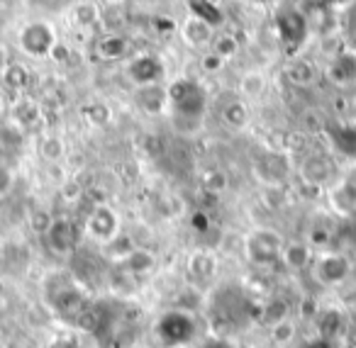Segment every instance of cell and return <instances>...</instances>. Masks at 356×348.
Instances as JSON below:
<instances>
[{
  "mask_svg": "<svg viewBox=\"0 0 356 348\" xmlns=\"http://www.w3.org/2000/svg\"><path fill=\"white\" fill-rule=\"evenodd\" d=\"M327 137L341 156H356V124H330Z\"/></svg>",
  "mask_w": 356,
  "mask_h": 348,
  "instance_id": "obj_18",
  "label": "cell"
},
{
  "mask_svg": "<svg viewBox=\"0 0 356 348\" xmlns=\"http://www.w3.org/2000/svg\"><path fill=\"white\" fill-rule=\"evenodd\" d=\"M286 78L291 81L298 88H307V85L315 83L317 78V66L307 59H293L286 69Z\"/></svg>",
  "mask_w": 356,
  "mask_h": 348,
  "instance_id": "obj_24",
  "label": "cell"
},
{
  "mask_svg": "<svg viewBox=\"0 0 356 348\" xmlns=\"http://www.w3.org/2000/svg\"><path fill=\"white\" fill-rule=\"evenodd\" d=\"M346 32L356 40V0L354 6H349V10H346Z\"/></svg>",
  "mask_w": 356,
  "mask_h": 348,
  "instance_id": "obj_41",
  "label": "cell"
},
{
  "mask_svg": "<svg viewBox=\"0 0 356 348\" xmlns=\"http://www.w3.org/2000/svg\"><path fill=\"white\" fill-rule=\"evenodd\" d=\"M200 188L210 195H222L225 190L229 188V178L222 168H210L200 176Z\"/></svg>",
  "mask_w": 356,
  "mask_h": 348,
  "instance_id": "obj_29",
  "label": "cell"
},
{
  "mask_svg": "<svg viewBox=\"0 0 356 348\" xmlns=\"http://www.w3.org/2000/svg\"><path fill=\"white\" fill-rule=\"evenodd\" d=\"M283 249H286V239L281 231L271 229V226H257L244 236V256L257 268L276 265L283 256Z\"/></svg>",
  "mask_w": 356,
  "mask_h": 348,
  "instance_id": "obj_5",
  "label": "cell"
},
{
  "mask_svg": "<svg viewBox=\"0 0 356 348\" xmlns=\"http://www.w3.org/2000/svg\"><path fill=\"white\" fill-rule=\"evenodd\" d=\"M186 270H188L191 280H195V283H210V280L218 275V258H215V254H210V251L198 249L191 254L188 263H186Z\"/></svg>",
  "mask_w": 356,
  "mask_h": 348,
  "instance_id": "obj_16",
  "label": "cell"
},
{
  "mask_svg": "<svg viewBox=\"0 0 356 348\" xmlns=\"http://www.w3.org/2000/svg\"><path fill=\"white\" fill-rule=\"evenodd\" d=\"M83 117H86V122L93 124V127H105V124L110 122V117H113V110L105 103H100V100H95V103H88L83 108Z\"/></svg>",
  "mask_w": 356,
  "mask_h": 348,
  "instance_id": "obj_32",
  "label": "cell"
},
{
  "mask_svg": "<svg viewBox=\"0 0 356 348\" xmlns=\"http://www.w3.org/2000/svg\"><path fill=\"white\" fill-rule=\"evenodd\" d=\"M51 56H54L56 61H66V59H69V49H66L64 44H56L54 51H51Z\"/></svg>",
  "mask_w": 356,
  "mask_h": 348,
  "instance_id": "obj_44",
  "label": "cell"
},
{
  "mask_svg": "<svg viewBox=\"0 0 356 348\" xmlns=\"http://www.w3.org/2000/svg\"><path fill=\"white\" fill-rule=\"evenodd\" d=\"M222 119L227 127L232 129H244L249 122V108L242 103V100H232V103L225 105L222 110Z\"/></svg>",
  "mask_w": 356,
  "mask_h": 348,
  "instance_id": "obj_30",
  "label": "cell"
},
{
  "mask_svg": "<svg viewBox=\"0 0 356 348\" xmlns=\"http://www.w3.org/2000/svg\"><path fill=\"white\" fill-rule=\"evenodd\" d=\"M191 224H193V229L205 231L210 226V219H208V215H205V212H195L193 219H191Z\"/></svg>",
  "mask_w": 356,
  "mask_h": 348,
  "instance_id": "obj_43",
  "label": "cell"
},
{
  "mask_svg": "<svg viewBox=\"0 0 356 348\" xmlns=\"http://www.w3.org/2000/svg\"><path fill=\"white\" fill-rule=\"evenodd\" d=\"M47 348H86V343L83 336L74 331V333H59V336H54Z\"/></svg>",
  "mask_w": 356,
  "mask_h": 348,
  "instance_id": "obj_35",
  "label": "cell"
},
{
  "mask_svg": "<svg viewBox=\"0 0 356 348\" xmlns=\"http://www.w3.org/2000/svg\"><path fill=\"white\" fill-rule=\"evenodd\" d=\"M79 239H81V226L76 224L69 217H59V219L51 222L49 231H47V244L54 254L59 256H69L79 249Z\"/></svg>",
  "mask_w": 356,
  "mask_h": 348,
  "instance_id": "obj_11",
  "label": "cell"
},
{
  "mask_svg": "<svg viewBox=\"0 0 356 348\" xmlns=\"http://www.w3.org/2000/svg\"><path fill=\"white\" fill-rule=\"evenodd\" d=\"M86 234L98 244H113L120 236V215L105 202L95 205L86 217Z\"/></svg>",
  "mask_w": 356,
  "mask_h": 348,
  "instance_id": "obj_9",
  "label": "cell"
},
{
  "mask_svg": "<svg viewBox=\"0 0 356 348\" xmlns=\"http://www.w3.org/2000/svg\"><path fill=\"white\" fill-rule=\"evenodd\" d=\"M64 154H66L64 139H59V137H44L40 142V156L44 158V161L56 163V161H61V158H64Z\"/></svg>",
  "mask_w": 356,
  "mask_h": 348,
  "instance_id": "obj_33",
  "label": "cell"
},
{
  "mask_svg": "<svg viewBox=\"0 0 356 348\" xmlns=\"http://www.w3.org/2000/svg\"><path fill=\"white\" fill-rule=\"evenodd\" d=\"M8 64H10V61H8V49L0 44V76H3V71L8 69Z\"/></svg>",
  "mask_w": 356,
  "mask_h": 348,
  "instance_id": "obj_45",
  "label": "cell"
},
{
  "mask_svg": "<svg viewBox=\"0 0 356 348\" xmlns=\"http://www.w3.org/2000/svg\"><path fill=\"white\" fill-rule=\"evenodd\" d=\"M312 258H315V254H312L310 246H307L305 241H296V244H286L281 263L286 265L288 270H293V273H300V270L310 268Z\"/></svg>",
  "mask_w": 356,
  "mask_h": 348,
  "instance_id": "obj_19",
  "label": "cell"
},
{
  "mask_svg": "<svg viewBox=\"0 0 356 348\" xmlns=\"http://www.w3.org/2000/svg\"><path fill=\"white\" fill-rule=\"evenodd\" d=\"M337 173V163L332 161L327 154H310L305 161L300 163L298 168V176L305 185H312V188H322L334 178Z\"/></svg>",
  "mask_w": 356,
  "mask_h": 348,
  "instance_id": "obj_13",
  "label": "cell"
},
{
  "mask_svg": "<svg viewBox=\"0 0 356 348\" xmlns=\"http://www.w3.org/2000/svg\"><path fill=\"white\" fill-rule=\"evenodd\" d=\"M222 64L225 61L220 59L218 54H213V51L203 56V71H208V74H218V71L222 69Z\"/></svg>",
  "mask_w": 356,
  "mask_h": 348,
  "instance_id": "obj_39",
  "label": "cell"
},
{
  "mask_svg": "<svg viewBox=\"0 0 356 348\" xmlns=\"http://www.w3.org/2000/svg\"><path fill=\"white\" fill-rule=\"evenodd\" d=\"M293 336H296V326H293L291 319H286V322H281V324H276V326H271V338L276 343H281V346L291 343Z\"/></svg>",
  "mask_w": 356,
  "mask_h": 348,
  "instance_id": "obj_36",
  "label": "cell"
},
{
  "mask_svg": "<svg viewBox=\"0 0 356 348\" xmlns=\"http://www.w3.org/2000/svg\"><path fill=\"white\" fill-rule=\"evenodd\" d=\"M320 3L327 8H339V6H349L351 0H320Z\"/></svg>",
  "mask_w": 356,
  "mask_h": 348,
  "instance_id": "obj_46",
  "label": "cell"
},
{
  "mask_svg": "<svg viewBox=\"0 0 356 348\" xmlns=\"http://www.w3.org/2000/svg\"><path fill=\"white\" fill-rule=\"evenodd\" d=\"M349 331H351V336L356 338V322H351V324H349Z\"/></svg>",
  "mask_w": 356,
  "mask_h": 348,
  "instance_id": "obj_47",
  "label": "cell"
},
{
  "mask_svg": "<svg viewBox=\"0 0 356 348\" xmlns=\"http://www.w3.org/2000/svg\"><path fill=\"white\" fill-rule=\"evenodd\" d=\"M134 103L142 113L147 115H161L163 110L168 108V93L161 83H154V85H142L137 88L134 93Z\"/></svg>",
  "mask_w": 356,
  "mask_h": 348,
  "instance_id": "obj_15",
  "label": "cell"
},
{
  "mask_svg": "<svg viewBox=\"0 0 356 348\" xmlns=\"http://www.w3.org/2000/svg\"><path fill=\"white\" fill-rule=\"evenodd\" d=\"M198 348H237V343L229 341L227 336H220V333H215V336H205L203 341H200Z\"/></svg>",
  "mask_w": 356,
  "mask_h": 348,
  "instance_id": "obj_38",
  "label": "cell"
},
{
  "mask_svg": "<svg viewBox=\"0 0 356 348\" xmlns=\"http://www.w3.org/2000/svg\"><path fill=\"white\" fill-rule=\"evenodd\" d=\"M257 314H259L257 304L237 285H220L215 290L213 299H210V317H213L215 324H220L225 329L239 326V324L257 317Z\"/></svg>",
  "mask_w": 356,
  "mask_h": 348,
  "instance_id": "obj_3",
  "label": "cell"
},
{
  "mask_svg": "<svg viewBox=\"0 0 356 348\" xmlns=\"http://www.w3.org/2000/svg\"><path fill=\"white\" fill-rule=\"evenodd\" d=\"M74 22L81 30H90L100 22V8L90 0H81L79 6L74 8Z\"/></svg>",
  "mask_w": 356,
  "mask_h": 348,
  "instance_id": "obj_27",
  "label": "cell"
},
{
  "mask_svg": "<svg viewBox=\"0 0 356 348\" xmlns=\"http://www.w3.org/2000/svg\"><path fill=\"white\" fill-rule=\"evenodd\" d=\"M42 295H44L47 307L59 319L64 317L71 324L90 304L86 299V292L81 290V285L74 280V275L61 273V270H54V273L47 275L44 285H42Z\"/></svg>",
  "mask_w": 356,
  "mask_h": 348,
  "instance_id": "obj_1",
  "label": "cell"
},
{
  "mask_svg": "<svg viewBox=\"0 0 356 348\" xmlns=\"http://www.w3.org/2000/svg\"><path fill=\"white\" fill-rule=\"evenodd\" d=\"M51 222H54V217H51L47 210H35V212H32L30 226L35 229V234H44L47 236V231H49Z\"/></svg>",
  "mask_w": 356,
  "mask_h": 348,
  "instance_id": "obj_37",
  "label": "cell"
},
{
  "mask_svg": "<svg viewBox=\"0 0 356 348\" xmlns=\"http://www.w3.org/2000/svg\"><path fill=\"white\" fill-rule=\"evenodd\" d=\"M346 329H349V322H346V314L339 307H327L315 317V331L320 338L337 341Z\"/></svg>",
  "mask_w": 356,
  "mask_h": 348,
  "instance_id": "obj_14",
  "label": "cell"
},
{
  "mask_svg": "<svg viewBox=\"0 0 356 348\" xmlns=\"http://www.w3.org/2000/svg\"><path fill=\"white\" fill-rule=\"evenodd\" d=\"M168 93V108L173 113V119H176V127L186 129V124H191V129L198 127L200 119H203L205 110H208V93L205 88L198 83L195 78H176L171 85L166 88Z\"/></svg>",
  "mask_w": 356,
  "mask_h": 348,
  "instance_id": "obj_2",
  "label": "cell"
},
{
  "mask_svg": "<svg viewBox=\"0 0 356 348\" xmlns=\"http://www.w3.org/2000/svg\"><path fill=\"white\" fill-rule=\"evenodd\" d=\"M154 265H156V258H154V254L147 249H132L129 254H124L122 258L118 260V268L129 275H144V273H149Z\"/></svg>",
  "mask_w": 356,
  "mask_h": 348,
  "instance_id": "obj_21",
  "label": "cell"
},
{
  "mask_svg": "<svg viewBox=\"0 0 356 348\" xmlns=\"http://www.w3.org/2000/svg\"><path fill=\"white\" fill-rule=\"evenodd\" d=\"M291 173H293L291 156L283 151H264L254 161V176L264 185H271V188L283 185L291 178Z\"/></svg>",
  "mask_w": 356,
  "mask_h": 348,
  "instance_id": "obj_8",
  "label": "cell"
},
{
  "mask_svg": "<svg viewBox=\"0 0 356 348\" xmlns=\"http://www.w3.org/2000/svg\"><path fill=\"white\" fill-rule=\"evenodd\" d=\"M334 229L332 226H325V224H315L310 231H307V241L305 244L310 246L312 251H330L334 246Z\"/></svg>",
  "mask_w": 356,
  "mask_h": 348,
  "instance_id": "obj_28",
  "label": "cell"
},
{
  "mask_svg": "<svg viewBox=\"0 0 356 348\" xmlns=\"http://www.w3.org/2000/svg\"><path fill=\"white\" fill-rule=\"evenodd\" d=\"M108 6H120V3H124V0H105Z\"/></svg>",
  "mask_w": 356,
  "mask_h": 348,
  "instance_id": "obj_48",
  "label": "cell"
},
{
  "mask_svg": "<svg viewBox=\"0 0 356 348\" xmlns=\"http://www.w3.org/2000/svg\"><path fill=\"white\" fill-rule=\"evenodd\" d=\"M163 74H166V66H163V61L156 54H139L127 64V78L137 88L161 83Z\"/></svg>",
  "mask_w": 356,
  "mask_h": 348,
  "instance_id": "obj_12",
  "label": "cell"
},
{
  "mask_svg": "<svg viewBox=\"0 0 356 348\" xmlns=\"http://www.w3.org/2000/svg\"><path fill=\"white\" fill-rule=\"evenodd\" d=\"M239 90H242L244 98H252V100L261 98L264 90H266V76L261 71H249L239 81Z\"/></svg>",
  "mask_w": 356,
  "mask_h": 348,
  "instance_id": "obj_31",
  "label": "cell"
},
{
  "mask_svg": "<svg viewBox=\"0 0 356 348\" xmlns=\"http://www.w3.org/2000/svg\"><path fill=\"white\" fill-rule=\"evenodd\" d=\"M181 37H184L191 47H205L215 40V27H210L208 22L198 20V17L188 15L184 25H181Z\"/></svg>",
  "mask_w": 356,
  "mask_h": 348,
  "instance_id": "obj_20",
  "label": "cell"
},
{
  "mask_svg": "<svg viewBox=\"0 0 356 348\" xmlns=\"http://www.w3.org/2000/svg\"><path fill=\"white\" fill-rule=\"evenodd\" d=\"M17 44L32 59H47V56H51L54 47L59 44V40H56V32L49 22L35 20V22H27L20 30Z\"/></svg>",
  "mask_w": 356,
  "mask_h": 348,
  "instance_id": "obj_7",
  "label": "cell"
},
{
  "mask_svg": "<svg viewBox=\"0 0 356 348\" xmlns=\"http://www.w3.org/2000/svg\"><path fill=\"white\" fill-rule=\"evenodd\" d=\"M237 51H239L237 37H232V35H218L213 40V54H218L222 61L232 59V56L237 54Z\"/></svg>",
  "mask_w": 356,
  "mask_h": 348,
  "instance_id": "obj_34",
  "label": "cell"
},
{
  "mask_svg": "<svg viewBox=\"0 0 356 348\" xmlns=\"http://www.w3.org/2000/svg\"><path fill=\"white\" fill-rule=\"evenodd\" d=\"M0 78H3V85H6V88L17 90V93H20V90H25L27 85H30L32 76H30V69H27L25 64H15V61H10Z\"/></svg>",
  "mask_w": 356,
  "mask_h": 348,
  "instance_id": "obj_26",
  "label": "cell"
},
{
  "mask_svg": "<svg viewBox=\"0 0 356 348\" xmlns=\"http://www.w3.org/2000/svg\"><path fill=\"white\" fill-rule=\"evenodd\" d=\"M300 348H339V346H337V341H330V338L315 336V338H310V341L302 343Z\"/></svg>",
  "mask_w": 356,
  "mask_h": 348,
  "instance_id": "obj_40",
  "label": "cell"
},
{
  "mask_svg": "<svg viewBox=\"0 0 356 348\" xmlns=\"http://www.w3.org/2000/svg\"><path fill=\"white\" fill-rule=\"evenodd\" d=\"M327 76H330L332 83L337 85H349L356 81V54L354 51H341V54L334 56V61L327 69Z\"/></svg>",
  "mask_w": 356,
  "mask_h": 348,
  "instance_id": "obj_17",
  "label": "cell"
},
{
  "mask_svg": "<svg viewBox=\"0 0 356 348\" xmlns=\"http://www.w3.org/2000/svg\"><path fill=\"white\" fill-rule=\"evenodd\" d=\"M259 317H261V322L268 324V326H276V324L291 319V302L283 297H271L259 309Z\"/></svg>",
  "mask_w": 356,
  "mask_h": 348,
  "instance_id": "obj_25",
  "label": "cell"
},
{
  "mask_svg": "<svg viewBox=\"0 0 356 348\" xmlns=\"http://www.w3.org/2000/svg\"><path fill=\"white\" fill-rule=\"evenodd\" d=\"M0 348H6V343H3V341H0Z\"/></svg>",
  "mask_w": 356,
  "mask_h": 348,
  "instance_id": "obj_49",
  "label": "cell"
},
{
  "mask_svg": "<svg viewBox=\"0 0 356 348\" xmlns=\"http://www.w3.org/2000/svg\"><path fill=\"white\" fill-rule=\"evenodd\" d=\"M186 8L193 17L208 22L210 27H220L225 22V15L215 0H186Z\"/></svg>",
  "mask_w": 356,
  "mask_h": 348,
  "instance_id": "obj_23",
  "label": "cell"
},
{
  "mask_svg": "<svg viewBox=\"0 0 356 348\" xmlns=\"http://www.w3.org/2000/svg\"><path fill=\"white\" fill-rule=\"evenodd\" d=\"M200 322L193 312L184 307H173L163 312L154 324V336L163 348H178L188 346L198 338Z\"/></svg>",
  "mask_w": 356,
  "mask_h": 348,
  "instance_id": "obj_4",
  "label": "cell"
},
{
  "mask_svg": "<svg viewBox=\"0 0 356 348\" xmlns=\"http://www.w3.org/2000/svg\"><path fill=\"white\" fill-rule=\"evenodd\" d=\"M127 51H129V42L122 35H105L95 44V54L103 61H120L127 56Z\"/></svg>",
  "mask_w": 356,
  "mask_h": 348,
  "instance_id": "obj_22",
  "label": "cell"
},
{
  "mask_svg": "<svg viewBox=\"0 0 356 348\" xmlns=\"http://www.w3.org/2000/svg\"><path fill=\"white\" fill-rule=\"evenodd\" d=\"M354 270V263L351 258L344 254V251H322L312 258L310 263V273H312V280L322 288H337V285L346 283Z\"/></svg>",
  "mask_w": 356,
  "mask_h": 348,
  "instance_id": "obj_6",
  "label": "cell"
},
{
  "mask_svg": "<svg viewBox=\"0 0 356 348\" xmlns=\"http://www.w3.org/2000/svg\"><path fill=\"white\" fill-rule=\"evenodd\" d=\"M10 185H13L10 171H8L6 166H0V195H6V192L10 190Z\"/></svg>",
  "mask_w": 356,
  "mask_h": 348,
  "instance_id": "obj_42",
  "label": "cell"
},
{
  "mask_svg": "<svg viewBox=\"0 0 356 348\" xmlns=\"http://www.w3.org/2000/svg\"><path fill=\"white\" fill-rule=\"evenodd\" d=\"M278 40L291 49H300L310 35V22L302 10H281L273 20Z\"/></svg>",
  "mask_w": 356,
  "mask_h": 348,
  "instance_id": "obj_10",
  "label": "cell"
}]
</instances>
